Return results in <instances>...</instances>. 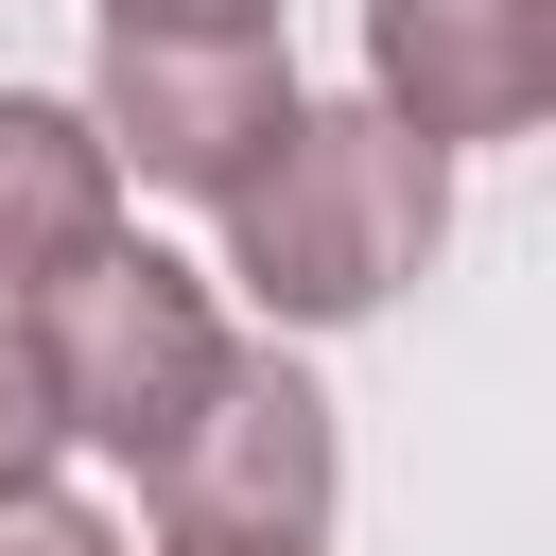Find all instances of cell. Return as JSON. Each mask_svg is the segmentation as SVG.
I'll return each mask as SVG.
<instances>
[{
	"label": "cell",
	"mask_w": 556,
	"mask_h": 556,
	"mask_svg": "<svg viewBox=\"0 0 556 556\" xmlns=\"http://www.w3.org/2000/svg\"><path fill=\"white\" fill-rule=\"evenodd\" d=\"M208 226H226L208 295H243L261 330H365V313H400V295L434 278V243H452V156H417V139L348 87V104H295V139H278Z\"/></svg>",
	"instance_id": "6da1fadb"
},
{
	"label": "cell",
	"mask_w": 556,
	"mask_h": 556,
	"mask_svg": "<svg viewBox=\"0 0 556 556\" xmlns=\"http://www.w3.org/2000/svg\"><path fill=\"white\" fill-rule=\"evenodd\" d=\"M35 382H52V417H70V452H104V469H156L174 434H191V400L226 382V295H208V261H174V243H104L87 278H52L35 313Z\"/></svg>",
	"instance_id": "7a4b0ae2"
},
{
	"label": "cell",
	"mask_w": 556,
	"mask_h": 556,
	"mask_svg": "<svg viewBox=\"0 0 556 556\" xmlns=\"http://www.w3.org/2000/svg\"><path fill=\"white\" fill-rule=\"evenodd\" d=\"M156 556H330L348 504V417L295 348H226V382L191 400V434L139 469Z\"/></svg>",
	"instance_id": "3957f363"
},
{
	"label": "cell",
	"mask_w": 556,
	"mask_h": 556,
	"mask_svg": "<svg viewBox=\"0 0 556 556\" xmlns=\"http://www.w3.org/2000/svg\"><path fill=\"white\" fill-rule=\"evenodd\" d=\"M295 52L278 35H104L87 52V139H104V174L122 191H191V208H226L278 139H295Z\"/></svg>",
	"instance_id": "277c9868"
},
{
	"label": "cell",
	"mask_w": 556,
	"mask_h": 556,
	"mask_svg": "<svg viewBox=\"0 0 556 556\" xmlns=\"http://www.w3.org/2000/svg\"><path fill=\"white\" fill-rule=\"evenodd\" d=\"M365 104L417 156L556 122V0H365Z\"/></svg>",
	"instance_id": "5b68a950"
},
{
	"label": "cell",
	"mask_w": 556,
	"mask_h": 556,
	"mask_svg": "<svg viewBox=\"0 0 556 556\" xmlns=\"http://www.w3.org/2000/svg\"><path fill=\"white\" fill-rule=\"evenodd\" d=\"M122 243V174L87 139L70 87H0V313H35L52 278H87Z\"/></svg>",
	"instance_id": "8992f818"
},
{
	"label": "cell",
	"mask_w": 556,
	"mask_h": 556,
	"mask_svg": "<svg viewBox=\"0 0 556 556\" xmlns=\"http://www.w3.org/2000/svg\"><path fill=\"white\" fill-rule=\"evenodd\" d=\"M70 469V417H52V382H35V330L0 313V504H35Z\"/></svg>",
	"instance_id": "52a82bcc"
},
{
	"label": "cell",
	"mask_w": 556,
	"mask_h": 556,
	"mask_svg": "<svg viewBox=\"0 0 556 556\" xmlns=\"http://www.w3.org/2000/svg\"><path fill=\"white\" fill-rule=\"evenodd\" d=\"M0 556H122V521L70 504V486H35V504H0Z\"/></svg>",
	"instance_id": "ba28073f"
},
{
	"label": "cell",
	"mask_w": 556,
	"mask_h": 556,
	"mask_svg": "<svg viewBox=\"0 0 556 556\" xmlns=\"http://www.w3.org/2000/svg\"><path fill=\"white\" fill-rule=\"evenodd\" d=\"M104 35H278V0H104Z\"/></svg>",
	"instance_id": "9c48e42d"
}]
</instances>
